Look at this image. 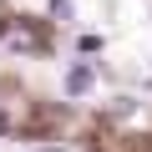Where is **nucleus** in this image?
Here are the masks:
<instances>
[{"mask_svg": "<svg viewBox=\"0 0 152 152\" xmlns=\"http://www.w3.org/2000/svg\"><path fill=\"white\" fill-rule=\"evenodd\" d=\"M5 41H10V46H26V51H36V46H41V41H36V36H31V31H10V36H5Z\"/></svg>", "mask_w": 152, "mask_h": 152, "instance_id": "2", "label": "nucleus"}, {"mask_svg": "<svg viewBox=\"0 0 152 152\" xmlns=\"http://www.w3.org/2000/svg\"><path fill=\"white\" fill-rule=\"evenodd\" d=\"M86 86H91V66H71V71H66V91H71V96H81Z\"/></svg>", "mask_w": 152, "mask_h": 152, "instance_id": "1", "label": "nucleus"}, {"mask_svg": "<svg viewBox=\"0 0 152 152\" xmlns=\"http://www.w3.org/2000/svg\"><path fill=\"white\" fill-rule=\"evenodd\" d=\"M0 132H5V112H0Z\"/></svg>", "mask_w": 152, "mask_h": 152, "instance_id": "3", "label": "nucleus"}]
</instances>
